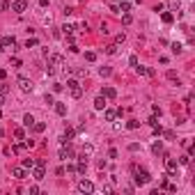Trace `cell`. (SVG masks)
I'll use <instances>...</instances> for the list:
<instances>
[{"instance_id": "b9f144b4", "label": "cell", "mask_w": 195, "mask_h": 195, "mask_svg": "<svg viewBox=\"0 0 195 195\" xmlns=\"http://www.w3.org/2000/svg\"><path fill=\"white\" fill-rule=\"evenodd\" d=\"M129 149H131V152H138L140 145H138V143H131V145H129Z\"/></svg>"}, {"instance_id": "d6a6232c", "label": "cell", "mask_w": 195, "mask_h": 195, "mask_svg": "<svg viewBox=\"0 0 195 195\" xmlns=\"http://www.w3.org/2000/svg\"><path fill=\"white\" fill-rule=\"evenodd\" d=\"M110 71H113L110 67H101V69H99V74H101V76H110Z\"/></svg>"}, {"instance_id": "7402d4cb", "label": "cell", "mask_w": 195, "mask_h": 195, "mask_svg": "<svg viewBox=\"0 0 195 195\" xmlns=\"http://www.w3.org/2000/svg\"><path fill=\"white\" fill-rule=\"evenodd\" d=\"M152 152H154V154H163V145H161V140L152 145Z\"/></svg>"}, {"instance_id": "603a6c76", "label": "cell", "mask_w": 195, "mask_h": 195, "mask_svg": "<svg viewBox=\"0 0 195 195\" xmlns=\"http://www.w3.org/2000/svg\"><path fill=\"white\" fill-rule=\"evenodd\" d=\"M21 165H23L25 170H32V168H34V161H32V158H23V163H21Z\"/></svg>"}, {"instance_id": "836d02e7", "label": "cell", "mask_w": 195, "mask_h": 195, "mask_svg": "<svg viewBox=\"0 0 195 195\" xmlns=\"http://www.w3.org/2000/svg\"><path fill=\"white\" fill-rule=\"evenodd\" d=\"M188 163H191V156H188V154L179 158V165H188Z\"/></svg>"}, {"instance_id": "6da1fadb", "label": "cell", "mask_w": 195, "mask_h": 195, "mask_svg": "<svg viewBox=\"0 0 195 195\" xmlns=\"http://www.w3.org/2000/svg\"><path fill=\"white\" fill-rule=\"evenodd\" d=\"M133 181H135V184H138V186H145V184H149V181H152V175L149 172H147V170H138V168H135V165H133Z\"/></svg>"}, {"instance_id": "f546056e", "label": "cell", "mask_w": 195, "mask_h": 195, "mask_svg": "<svg viewBox=\"0 0 195 195\" xmlns=\"http://www.w3.org/2000/svg\"><path fill=\"white\" fill-rule=\"evenodd\" d=\"M117 7H120V11H124V14H126V11L131 9V2H120Z\"/></svg>"}, {"instance_id": "ac0fdd59", "label": "cell", "mask_w": 195, "mask_h": 195, "mask_svg": "<svg viewBox=\"0 0 195 195\" xmlns=\"http://www.w3.org/2000/svg\"><path fill=\"white\" fill-rule=\"evenodd\" d=\"M115 117H117V110H113V108L106 110V122H115Z\"/></svg>"}, {"instance_id": "f1b7e54d", "label": "cell", "mask_w": 195, "mask_h": 195, "mask_svg": "<svg viewBox=\"0 0 195 195\" xmlns=\"http://www.w3.org/2000/svg\"><path fill=\"white\" fill-rule=\"evenodd\" d=\"M37 44H39V41L34 39V37H30V39L25 41V48H34V46H37Z\"/></svg>"}, {"instance_id": "ffe728a7", "label": "cell", "mask_w": 195, "mask_h": 195, "mask_svg": "<svg viewBox=\"0 0 195 195\" xmlns=\"http://www.w3.org/2000/svg\"><path fill=\"white\" fill-rule=\"evenodd\" d=\"M168 7H170V9H175V11H179V7H181V0H168Z\"/></svg>"}, {"instance_id": "7bdbcfd3", "label": "cell", "mask_w": 195, "mask_h": 195, "mask_svg": "<svg viewBox=\"0 0 195 195\" xmlns=\"http://www.w3.org/2000/svg\"><path fill=\"white\" fill-rule=\"evenodd\" d=\"M168 78H170V80H177V71H172V69H170V71H168Z\"/></svg>"}, {"instance_id": "db71d44e", "label": "cell", "mask_w": 195, "mask_h": 195, "mask_svg": "<svg viewBox=\"0 0 195 195\" xmlns=\"http://www.w3.org/2000/svg\"><path fill=\"white\" fill-rule=\"evenodd\" d=\"M0 9H2V7H0Z\"/></svg>"}, {"instance_id": "9a60e30c", "label": "cell", "mask_w": 195, "mask_h": 195, "mask_svg": "<svg viewBox=\"0 0 195 195\" xmlns=\"http://www.w3.org/2000/svg\"><path fill=\"white\" fill-rule=\"evenodd\" d=\"M30 129H32L34 133H41V131H46V122H34Z\"/></svg>"}, {"instance_id": "c3c4849f", "label": "cell", "mask_w": 195, "mask_h": 195, "mask_svg": "<svg viewBox=\"0 0 195 195\" xmlns=\"http://www.w3.org/2000/svg\"><path fill=\"white\" fill-rule=\"evenodd\" d=\"M108 158H117V149H110L108 152Z\"/></svg>"}, {"instance_id": "f35d334b", "label": "cell", "mask_w": 195, "mask_h": 195, "mask_svg": "<svg viewBox=\"0 0 195 195\" xmlns=\"http://www.w3.org/2000/svg\"><path fill=\"white\" fill-rule=\"evenodd\" d=\"M23 147H25V149H32V147H34V140H25V143H23Z\"/></svg>"}, {"instance_id": "f5cc1de1", "label": "cell", "mask_w": 195, "mask_h": 195, "mask_svg": "<svg viewBox=\"0 0 195 195\" xmlns=\"http://www.w3.org/2000/svg\"><path fill=\"white\" fill-rule=\"evenodd\" d=\"M108 2H117V0H108Z\"/></svg>"}, {"instance_id": "2e32d148", "label": "cell", "mask_w": 195, "mask_h": 195, "mask_svg": "<svg viewBox=\"0 0 195 195\" xmlns=\"http://www.w3.org/2000/svg\"><path fill=\"white\" fill-rule=\"evenodd\" d=\"M32 179H37V181H41V179H44V168H41V165H37V168H34Z\"/></svg>"}, {"instance_id": "8992f818", "label": "cell", "mask_w": 195, "mask_h": 195, "mask_svg": "<svg viewBox=\"0 0 195 195\" xmlns=\"http://www.w3.org/2000/svg\"><path fill=\"white\" fill-rule=\"evenodd\" d=\"M165 168H168V175L172 177V175H177V170H179V163H177L175 158H165Z\"/></svg>"}, {"instance_id": "74e56055", "label": "cell", "mask_w": 195, "mask_h": 195, "mask_svg": "<svg viewBox=\"0 0 195 195\" xmlns=\"http://www.w3.org/2000/svg\"><path fill=\"white\" fill-rule=\"evenodd\" d=\"M129 64H131V67H138V57L131 55V57H129Z\"/></svg>"}, {"instance_id": "681fc988", "label": "cell", "mask_w": 195, "mask_h": 195, "mask_svg": "<svg viewBox=\"0 0 195 195\" xmlns=\"http://www.w3.org/2000/svg\"><path fill=\"white\" fill-rule=\"evenodd\" d=\"M2 103H5V94L0 92V108H2Z\"/></svg>"}, {"instance_id": "816d5d0a", "label": "cell", "mask_w": 195, "mask_h": 195, "mask_svg": "<svg viewBox=\"0 0 195 195\" xmlns=\"http://www.w3.org/2000/svg\"><path fill=\"white\" fill-rule=\"evenodd\" d=\"M5 51V44H2V41H0V53H2Z\"/></svg>"}, {"instance_id": "44dd1931", "label": "cell", "mask_w": 195, "mask_h": 195, "mask_svg": "<svg viewBox=\"0 0 195 195\" xmlns=\"http://www.w3.org/2000/svg\"><path fill=\"white\" fill-rule=\"evenodd\" d=\"M74 30H76V28L71 25V23H64V25H62V32L64 34H74Z\"/></svg>"}, {"instance_id": "8fae6325", "label": "cell", "mask_w": 195, "mask_h": 195, "mask_svg": "<svg viewBox=\"0 0 195 195\" xmlns=\"http://www.w3.org/2000/svg\"><path fill=\"white\" fill-rule=\"evenodd\" d=\"M103 108H106V97L99 94V97L94 99V110H103Z\"/></svg>"}, {"instance_id": "1f68e13d", "label": "cell", "mask_w": 195, "mask_h": 195, "mask_svg": "<svg viewBox=\"0 0 195 195\" xmlns=\"http://www.w3.org/2000/svg\"><path fill=\"white\" fill-rule=\"evenodd\" d=\"M23 149H25V147H23V143H21V145H14V147H11V152H14V154H21Z\"/></svg>"}, {"instance_id": "7a4b0ae2", "label": "cell", "mask_w": 195, "mask_h": 195, "mask_svg": "<svg viewBox=\"0 0 195 195\" xmlns=\"http://www.w3.org/2000/svg\"><path fill=\"white\" fill-rule=\"evenodd\" d=\"M67 87H69V92H71V97H74V99H80V97H83V87H80V83H78V80L69 78V80H67Z\"/></svg>"}, {"instance_id": "d590c367", "label": "cell", "mask_w": 195, "mask_h": 195, "mask_svg": "<svg viewBox=\"0 0 195 195\" xmlns=\"http://www.w3.org/2000/svg\"><path fill=\"white\" fill-rule=\"evenodd\" d=\"M131 21H133V19H131V14H124V16H122V23H124V25H129Z\"/></svg>"}, {"instance_id": "e575fe53", "label": "cell", "mask_w": 195, "mask_h": 195, "mask_svg": "<svg viewBox=\"0 0 195 195\" xmlns=\"http://www.w3.org/2000/svg\"><path fill=\"white\" fill-rule=\"evenodd\" d=\"M92 152H94L92 145H85V147H83V156H85V154H92Z\"/></svg>"}, {"instance_id": "bcb514c9", "label": "cell", "mask_w": 195, "mask_h": 195, "mask_svg": "<svg viewBox=\"0 0 195 195\" xmlns=\"http://www.w3.org/2000/svg\"><path fill=\"white\" fill-rule=\"evenodd\" d=\"M34 165H41V168H46V161H44V158H37V161H34Z\"/></svg>"}, {"instance_id": "4316f807", "label": "cell", "mask_w": 195, "mask_h": 195, "mask_svg": "<svg viewBox=\"0 0 195 195\" xmlns=\"http://www.w3.org/2000/svg\"><path fill=\"white\" fill-rule=\"evenodd\" d=\"M106 53H108V55H115L117 53V44H108L106 46Z\"/></svg>"}, {"instance_id": "30bf717a", "label": "cell", "mask_w": 195, "mask_h": 195, "mask_svg": "<svg viewBox=\"0 0 195 195\" xmlns=\"http://www.w3.org/2000/svg\"><path fill=\"white\" fill-rule=\"evenodd\" d=\"M74 135H76V131H74V129H64V135H62V145H67V143H71V140H74Z\"/></svg>"}, {"instance_id": "cb8c5ba5", "label": "cell", "mask_w": 195, "mask_h": 195, "mask_svg": "<svg viewBox=\"0 0 195 195\" xmlns=\"http://www.w3.org/2000/svg\"><path fill=\"white\" fill-rule=\"evenodd\" d=\"M14 138L16 140H25V131H23V129H14Z\"/></svg>"}, {"instance_id": "d6986e66", "label": "cell", "mask_w": 195, "mask_h": 195, "mask_svg": "<svg viewBox=\"0 0 195 195\" xmlns=\"http://www.w3.org/2000/svg\"><path fill=\"white\" fill-rule=\"evenodd\" d=\"M161 21H163V23H172V21H175V14H170V11H163V14H161Z\"/></svg>"}, {"instance_id": "52a82bcc", "label": "cell", "mask_w": 195, "mask_h": 195, "mask_svg": "<svg viewBox=\"0 0 195 195\" xmlns=\"http://www.w3.org/2000/svg\"><path fill=\"white\" fill-rule=\"evenodd\" d=\"M60 158H62V161H67V158H74V149L69 147V143H67V145H62V149H60Z\"/></svg>"}, {"instance_id": "4dcf8cb0", "label": "cell", "mask_w": 195, "mask_h": 195, "mask_svg": "<svg viewBox=\"0 0 195 195\" xmlns=\"http://www.w3.org/2000/svg\"><path fill=\"white\" fill-rule=\"evenodd\" d=\"M23 124H25V126H32V124H34V117H32V115H25V117H23Z\"/></svg>"}, {"instance_id": "e0dca14e", "label": "cell", "mask_w": 195, "mask_h": 195, "mask_svg": "<svg viewBox=\"0 0 195 195\" xmlns=\"http://www.w3.org/2000/svg\"><path fill=\"white\" fill-rule=\"evenodd\" d=\"M2 44H5V48H14V46H16V39H14V37H5Z\"/></svg>"}, {"instance_id": "d4e9b609", "label": "cell", "mask_w": 195, "mask_h": 195, "mask_svg": "<svg viewBox=\"0 0 195 195\" xmlns=\"http://www.w3.org/2000/svg\"><path fill=\"white\" fill-rule=\"evenodd\" d=\"M138 126H140V122H138V120H129V122H126V129H131V131H135Z\"/></svg>"}, {"instance_id": "5bb4252c", "label": "cell", "mask_w": 195, "mask_h": 195, "mask_svg": "<svg viewBox=\"0 0 195 195\" xmlns=\"http://www.w3.org/2000/svg\"><path fill=\"white\" fill-rule=\"evenodd\" d=\"M101 94H103V97H106V99H115V97H117V92H115V87H103V90H101Z\"/></svg>"}, {"instance_id": "60d3db41", "label": "cell", "mask_w": 195, "mask_h": 195, "mask_svg": "<svg viewBox=\"0 0 195 195\" xmlns=\"http://www.w3.org/2000/svg\"><path fill=\"white\" fill-rule=\"evenodd\" d=\"M163 135H165L168 140H175V133H172V131H163Z\"/></svg>"}, {"instance_id": "9c48e42d", "label": "cell", "mask_w": 195, "mask_h": 195, "mask_svg": "<svg viewBox=\"0 0 195 195\" xmlns=\"http://www.w3.org/2000/svg\"><path fill=\"white\" fill-rule=\"evenodd\" d=\"M11 177H14V179H25L28 172H25V168H23V165H19V168L11 170Z\"/></svg>"}, {"instance_id": "7c38bea8", "label": "cell", "mask_w": 195, "mask_h": 195, "mask_svg": "<svg viewBox=\"0 0 195 195\" xmlns=\"http://www.w3.org/2000/svg\"><path fill=\"white\" fill-rule=\"evenodd\" d=\"M53 106H55V113L60 115V117H64V115H67V103H60V101H55Z\"/></svg>"}, {"instance_id": "ba28073f", "label": "cell", "mask_w": 195, "mask_h": 195, "mask_svg": "<svg viewBox=\"0 0 195 195\" xmlns=\"http://www.w3.org/2000/svg\"><path fill=\"white\" fill-rule=\"evenodd\" d=\"M135 71H138V76H147V78H154V69H149V67H133Z\"/></svg>"}, {"instance_id": "8d00e7d4", "label": "cell", "mask_w": 195, "mask_h": 195, "mask_svg": "<svg viewBox=\"0 0 195 195\" xmlns=\"http://www.w3.org/2000/svg\"><path fill=\"white\" fill-rule=\"evenodd\" d=\"M124 39H126V37H124V32H120V34L115 37V44H124Z\"/></svg>"}, {"instance_id": "7dc6e473", "label": "cell", "mask_w": 195, "mask_h": 195, "mask_svg": "<svg viewBox=\"0 0 195 195\" xmlns=\"http://www.w3.org/2000/svg\"><path fill=\"white\" fill-rule=\"evenodd\" d=\"M154 133H156V135H161V133H163V129L158 126V124H154Z\"/></svg>"}, {"instance_id": "277c9868", "label": "cell", "mask_w": 195, "mask_h": 195, "mask_svg": "<svg viewBox=\"0 0 195 195\" xmlns=\"http://www.w3.org/2000/svg\"><path fill=\"white\" fill-rule=\"evenodd\" d=\"M25 9H28V0H14L11 2V11H16V14H23Z\"/></svg>"}, {"instance_id": "f907efd6", "label": "cell", "mask_w": 195, "mask_h": 195, "mask_svg": "<svg viewBox=\"0 0 195 195\" xmlns=\"http://www.w3.org/2000/svg\"><path fill=\"white\" fill-rule=\"evenodd\" d=\"M39 5H41V7H46V5H48V0H39Z\"/></svg>"}, {"instance_id": "83f0119b", "label": "cell", "mask_w": 195, "mask_h": 195, "mask_svg": "<svg viewBox=\"0 0 195 195\" xmlns=\"http://www.w3.org/2000/svg\"><path fill=\"white\" fill-rule=\"evenodd\" d=\"M85 60H87V62H94V60H97V53H94V51H87V53H85Z\"/></svg>"}, {"instance_id": "5b68a950", "label": "cell", "mask_w": 195, "mask_h": 195, "mask_svg": "<svg viewBox=\"0 0 195 195\" xmlns=\"http://www.w3.org/2000/svg\"><path fill=\"white\" fill-rule=\"evenodd\" d=\"M78 191L80 193H94V184H92V181H87V179H80L78 181Z\"/></svg>"}, {"instance_id": "484cf974", "label": "cell", "mask_w": 195, "mask_h": 195, "mask_svg": "<svg viewBox=\"0 0 195 195\" xmlns=\"http://www.w3.org/2000/svg\"><path fill=\"white\" fill-rule=\"evenodd\" d=\"M170 48H172V53H175V55H179V53H181V48H184V46H181L179 41H175V44L170 46Z\"/></svg>"}, {"instance_id": "f6af8a7d", "label": "cell", "mask_w": 195, "mask_h": 195, "mask_svg": "<svg viewBox=\"0 0 195 195\" xmlns=\"http://www.w3.org/2000/svg\"><path fill=\"white\" fill-rule=\"evenodd\" d=\"M46 103H48V106H53V103H55V99H53L51 94H46Z\"/></svg>"}, {"instance_id": "4fadbf2b", "label": "cell", "mask_w": 195, "mask_h": 195, "mask_svg": "<svg viewBox=\"0 0 195 195\" xmlns=\"http://www.w3.org/2000/svg\"><path fill=\"white\" fill-rule=\"evenodd\" d=\"M85 170H87V161H85V156H83L80 161H78V165H76V172H78V175H85Z\"/></svg>"}, {"instance_id": "3957f363", "label": "cell", "mask_w": 195, "mask_h": 195, "mask_svg": "<svg viewBox=\"0 0 195 195\" xmlns=\"http://www.w3.org/2000/svg\"><path fill=\"white\" fill-rule=\"evenodd\" d=\"M16 83H19V87L23 92H32V80L30 78H25V76H19L16 78Z\"/></svg>"}, {"instance_id": "ab89813d", "label": "cell", "mask_w": 195, "mask_h": 195, "mask_svg": "<svg viewBox=\"0 0 195 195\" xmlns=\"http://www.w3.org/2000/svg\"><path fill=\"white\" fill-rule=\"evenodd\" d=\"M0 92H2V94L9 92V85H7V83H2V85H0Z\"/></svg>"}, {"instance_id": "ee69618b", "label": "cell", "mask_w": 195, "mask_h": 195, "mask_svg": "<svg viewBox=\"0 0 195 195\" xmlns=\"http://www.w3.org/2000/svg\"><path fill=\"white\" fill-rule=\"evenodd\" d=\"M11 64H14V67H21V64H23V62L19 60V57H11Z\"/></svg>"}]
</instances>
